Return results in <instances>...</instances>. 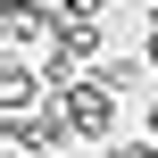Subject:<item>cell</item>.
<instances>
[{
  "label": "cell",
  "mask_w": 158,
  "mask_h": 158,
  "mask_svg": "<svg viewBox=\"0 0 158 158\" xmlns=\"http://www.w3.org/2000/svg\"><path fill=\"white\" fill-rule=\"evenodd\" d=\"M50 108L67 117V142H75V150H108V142H117V117H125V100H117L100 75H83V83H67V92H50Z\"/></svg>",
  "instance_id": "obj_1"
},
{
  "label": "cell",
  "mask_w": 158,
  "mask_h": 158,
  "mask_svg": "<svg viewBox=\"0 0 158 158\" xmlns=\"http://www.w3.org/2000/svg\"><path fill=\"white\" fill-rule=\"evenodd\" d=\"M33 108H50L42 58H0V117H33Z\"/></svg>",
  "instance_id": "obj_2"
},
{
  "label": "cell",
  "mask_w": 158,
  "mask_h": 158,
  "mask_svg": "<svg viewBox=\"0 0 158 158\" xmlns=\"http://www.w3.org/2000/svg\"><path fill=\"white\" fill-rule=\"evenodd\" d=\"M50 42H58L50 8H0V58H25V50L50 58Z\"/></svg>",
  "instance_id": "obj_3"
},
{
  "label": "cell",
  "mask_w": 158,
  "mask_h": 158,
  "mask_svg": "<svg viewBox=\"0 0 158 158\" xmlns=\"http://www.w3.org/2000/svg\"><path fill=\"white\" fill-rule=\"evenodd\" d=\"M92 75H100V83H108V92H117V100H150V58H142V50H117V58H100V67H92Z\"/></svg>",
  "instance_id": "obj_4"
},
{
  "label": "cell",
  "mask_w": 158,
  "mask_h": 158,
  "mask_svg": "<svg viewBox=\"0 0 158 158\" xmlns=\"http://www.w3.org/2000/svg\"><path fill=\"white\" fill-rule=\"evenodd\" d=\"M108 0H50V25H100Z\"/></svg>",
  "instance_id": "obj_5"
},
{
  "label": "cell",
  "mask_w": 158,
  "mask_h": 158,
  "mask_svg": "<svg viewBox=\"0 0 158 158\" xmlns=\"http://www.w3.org/2000/svg\"><path fill=\"white\" fill-rule=\"evenodd\" d=\"M108 158H158V142H108Z\"/></svg>",
  "instance_id": "obj_6"
},
{
  "label": "cell",
  "mask_w": 158,
  "mask_h": 158,
  "mask_svg": "<svg viewBox=\"0 0 158 158\" xmlns=\"http://www.w3.org/2000/svg\"><path fill=\"white\" fill-rule=\"evenodd\" d=\"M142 133H150V142H158V100H150V108H142Z\"/></svg>",
  "instance_id": "obj_7"
},
{
  "label": "cell",
  "mask_w": 158,
  "mask_h": 158,
  "mask_svg": "<svg viewBox=\"0 0 158 158\" xmlns=\"http://www.w3.org/2000/svg\"><path fill=\"white\" fill-rule=\"evenodd\" d=\"M142 58H150V75H158V33H142Z\"/></svg>",
  "instance_id": "obj_8"
},
{
  "label": "cell",
  "mask_w": 158,
  "mask_h": 158,
  "mask_svg": "<svg viewBox=\"0 0 158 158\" xmlns=\"http://www.w3.org/2000/svg\"><path fill=\"white\" fill-rule=\"evenodd\" d=\"M0 8H50V0H0Z\"/></svg>",
  "instance_id": "obj_9"
}]
</instances>
